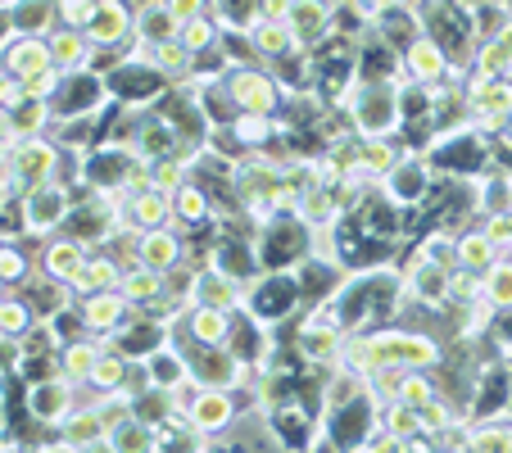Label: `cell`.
I'll use <instances>...</instances> for the list:
<instances>
[{
  "label": "cell",
  "instance_id": "6da1fadb",
  "mask_svg": "<svg viewBox=\"0 0 512 453\" xmlns=\"http://www.w3.org/2000/svg\"><path fill=\"white\" fill-rule=\"evenodd\" d=\"M445 358V345L431 336V331L417 327H368L345 336V354H340V367L358 372L368 381L381 367H404V372H431Z\"/></svg>",
  "mask_w": 512,
  "mask_h": 453
},
{
  "label": "cell",
  "instance_id": "7a4b0ae2",
  "mask_svg": "<svg viewBox=\"0 0 512 453\" xmlns=\"http://www.w3.org/2000/svg\"><path fill=\"white\" fill-rule=\"evenodd\" d=\"M349 132L372 141V136H395L404 127L399 118V82H354L345 96Z\"/></svg>",
  "mask_w": 512,
  "mask_h": 453
},
{
  "label": "cell",
  "instance_id": "3957f363",
  "mask_svg": "<svg viewBox=\"0 0 512 453\" xmlns=\"http://www.w3.org/2000/svg\"><path fill=\"white\" fill-rule=\"evenodd\" d=\"M78 204V182H46V186H32L23 195V236L32 241H50V236L64 232L68 213Z\"/></svg>",
  "mask_w": 512,
  "mask_h": 453
},
{
  "label": "cell",
  "instance_id": "277c9868",
  "mask_svg": "<svg viewBox=\"0 0 512 453\" xmlns=\"http://www.w3.org/2000/svg\"><path fill=\"white\" fill-rule=\"evenodd\" d=\"M304 309V295H300V281H295V268L290 272H259L245 290V313L263 327H277V322L295 318Z\"/></svg>",
  "mask_w": 512,
  "mask_h": 453
},
{
  "label": "cell",
  "instance_id": "5b68a950",
  "mask_svg": "<svg viewBox=\"0 0 512 453\" xmlns=\"http://www.w3.org/2000/svg\"><path fill=\"white\" fill-rule=\"evenodd\" d=\"M223 91H227V100L236 105V114H268V118H277L281 114V100H286V91L277 87V78H272L268 64H236V68H227Z\"/></svg>",
  "mask_w": 512,
  "mask_h": 453
},
{
  "label": "cell",
  "instance_id": "8992f818",
  "mask_svg": "<svg viewBox=\"0 0 512 453\" xmlns=\"http://www.w3.org/2000/svg\"><path fill=\"white\" fill-rule=\"evenodd\" d=\"M64 150H59L50 136H28V141H14L5 150V168L14 173V182L23 186V195L32 186H46V182H59L64 177Z\"/></svg>",
  "mask_w": 512,
  "mask_h": 453
},
{
  "label": "cell",
  "instance_id": "52a82bcc",
  "mask_svg": "<svg viewBox=\"0 0 512 453\" xmlns=\"http://www.w3.org/2000/svg\"><path fill=\"white\" fill-rule=\"evenodd\" d=\"M399 78L413 87L440 91V87H463V73L454 68V59L445 55V46H435L431 37H417L413 46L399 55Z\"/></svg>",
  "mask_w": 512,
  "mask_h": 453
},
{
  "label": "cell",
  "instance_id": "ba28073f",
  "mask_svg": "<svg viewBox=\"0 0 512 453\" xmlns=\"http://www.w3.org/2000/svg\"><path fill=\"white\" fill-rule=\"evenodd\" d=\"M463 105H467V127H476L481 136H499L503 123L512 118V82H463Z\"/></svg>",
  "mask_w": 512,
  "mask_h": 453
},
{
  "label": "cell",
  "instance_id": "9c48e42d",
  "mask_svg": "<svg viewBox=\"0 0 512 453\" xmlns=\"http://www.w3.org/2000/svg\"><path fill=\"white\" fill-rule=\"evenodd\" d=\"M377 186L399 204V209H422V200L435 191V168L422 150H404V159H399Z\"/></svg>",
  "mask_w": 512,
  "mask_h": 453
},
{
  "label": "cell",
  "instance_id": "30bf717a",
  "mask_svg": "<svg viewBox=\"0 0 512 453\" xmlns=\"http://www.w3.org/2000/svg\"><path fill=\"white\" fill-rule=\"evenodd\" d=\"M82 404V390L73 386V381H64V376H46V381H37V386H28V422L41 426V431H55L59 422H64L73 408Z\"/></svg>",
  "mask_w": 512,
  "mask_h": 453
},
{
  "label": "cell",
  "instance_id": "8fae6325",
  "mask_svg": "<svg viewBox=\"0 0 512 453\" xmlns=\"http://www.w3.org/2000/svg\"><path fill=\"white\" fill-rule=\"evenodd\" d=\"M286 28L295 37V50H309V55L322 50L336 37V0H295Z\"/></svg>",
  "mask_w": 512,
  "mask_h": 453
},
{
  "label": "cell",
  "instance_id": "7c38bea8",
  "mask_svg": "<svg viewBox=\"0 0 512 453\" xmlns=\"http://www.w3.org/2000/svg\"><path fill=\"white\" fill-rule=\"evenodd\" d=\"M136 37V5L132 0H100L96 19L87 28V41L96 46V55H109V50H127Z\"/></svg>",
  "mask_w": 512,
  "mask_h": 453
},
{
  "label": "cell",
  "instance_id": "4fadbf2b",
  "mask_svg": "<svg viewBox=\"0 0 512 453\" xmlns=\"http://www.w3.org/2000/svg\"><path fill=\"white\" fill-rule=\"evenodd\" d=\"M186 422L213 440V435H227L241 422V404H236V390H195L191 404H186Z\"/></svg>",
  "mask_w": 512,
  "mask_h": 453
},
{
  "label": "cell",
  "instance_id": "5bb4252c",
  "mask_svg": "<svg viewBox=\"0 0 512 453\" xmlns=\"http://www.w3.org/2000/svg\"><path fill=\"white\" fill-rule=\"evenodd\" d=\"M73 309H78L82 331H87V336H100V340H109L114 331H123L127 322L136 318V309L123 299V290H100V295L78 299Z\"/></svg>",
  "mask_w": 512,
  "mask_h": 453
},
{
  "label": "cell",
  "instance_id": "9a60e30c",
  "mask_svg": "<svg viewBox=\"0 0 512 453\" xmlns=\"http://www.w3.org/2000/svg\"><path fill=\"white\" fill-rule=\"evenodd\" d=\"M118 218H123V236H141V232H155V227H173V195L155 191V186L132 191V195H123Z\"/></svg>",
  "mask_w": 512,
  "mask_h": 453
},
{
  "label": "cell",
  "instance_id": "2e32d148",
  "mask_svg": "<svg viewBox=\"0 0 512 453\" xmlns=\"http://www.w3.org/2000/svg\"><path fill=\"white\" fill-rule=\"evenodd\" d=\"M236 331V313L227 309H209V304H191L182 318L173 322V340H195V345H232Z\"/></svg>",
  "mask_w": 512,
  "mask_h": 453
},
{
  "label": "cell",
  "instance_id": "e0dca14e",
  "mask_svg": "<svg viewBox=\"0 0 512 453\" xmlns=\"http://www.w3.org/2000/svg\"><path fill=\"white\" fill-rule=\"evenodd\" d=\"M245 281L227 277L223 268H200L195 272V290H191V304H209V309H227V313H241L245 309Z\"/></svg>",
  "mask_w": 512,
  "mask_h": 453
},
{
  "label": "cell",
  "instance_id": "ac0fdd59",
  "mask_svg": "<svg viewBox=\"0 0 512 453\" xmlns=\"http://www.w3.org/2000/svg\"><path fill=\"white\" fill-rule=\"evenodd\" d=\"M186 259V236L177 227H155V232L136 236V263L155 272H173Z\"/></svg>",
  "mask_w": 512,
  "mask_h": 453
},
{
  "label": "cell",
  "instance_id": "d6986e66",
  "mask_svg": "<svg viewBox=\"0 0 512 453\" xmlns=\"http://www.w3.org/2000/svg\"><path fill=\"white\" fill-rule=\"evenodd\" d=\"M508 73H512V19L476 46L463 82H494V78H508Z\"/></svg>",
  "mask_w": 512,
  "mask_h": 453
},
{
  "label": "cell",
  "instance_id": "ffe728a7",
  "mask_svg": "<svg viewBox=\"0 0 512 453\" xmlns=\"http://www.w3.org/2000/svg\"><path fill=\"white\" fill-rule=\"evenodd\" d=\"M19 295L28 299V309L37 313V322H55L59 313H68L73 304H78V299H73V290H68L64 281L46 277V272H32V277L19 286Z\"/></svg>",
  "mask_w": 512,
  "mask_h": 453
},
{
  "label": "cell",
  "instance_id": "44dd1931",
  "mask_svg": "<svg viewBox=\"0 0 512 453\" xmlns=\"http://www.w3.org/2000/svg\"><path fill=\"white\" fill-rule=\"evenodd\" d=\"M87 245L82 241H73V236H50V241H41V254H37V272H46V277H55V281H73L82 272V263H87Z\"/></svg>",
  "mask_w": 512,
  "mask_h": 453
},
{
  "label": "cell",
  "instance_id": "7402d4cb",
  "mask_svg": "<svg viewBox=\"0 0 512 453\" xmlns=\"http://www.w3.org/2000/svg\"><path fill=\"white\" fill-rule=\"evenodd\" d=\"M100 354H105V340L100 336H73V340H64V349H59V376L64 381H73L78 390H87V381H91V372H96V363H100Z\"/></svg>",
  "mask_w": 512,
  "mask_h": 453
},
{
  "label": "cell",
  "instance_id": "603a6c76",
  "mask_svg": "<svg viewBox=\"0 0 512 453\" xmlns=\"http://www.w3.org/2000/svg\"><path fill=\"white\" fill-rule=\"evenodd\" d=\"M118 281H123V263L114 259V250H91L82 272L68 281V290H73V299H87L100 290H118Z\"/></svg>",
  "mask_w": 512,
  "mask_h": 453
},
{
  "label": "cell",
  "instance_id": "cb8c5ba5",
  "mask_svg": "<svg viewBox=\"0 0 512 453\" xmlns=\"http://www.w3.org/2000/svg\"><path fill=\"white\" fill-rule=\"evenodd\" d=\"M50 46V64L59 68V73H87L91 64H96V46L87 41V32L78 28H55L46 37Z\"/></svg>",
  "mask_w": 512,
  "mask_h": 453
},
{
  "label": "cell",
  "instance_id": "d4e9b609",
  "mask_svg": "<svg viewBox=\"0 0 512 453\" xmlns=\"http://www.w3.org/2000/svg\"><path fill=\"white\" fill-rule=\"evenodd\" d=\"M209 218H213V195L204 191V186L195 182V177L182 186V191H173V227H177L182 236L200 232V227H204Z\"/></svg>",
  "mask_w": 512,
  "mask_h": 453
},
{
  "label": "cell",
  "instance_id": "484cf974",
  "mask_svg": "<svg viewBox=\"0 0 512 453\" xmlns=\"http://www.w3.org/2000/svg\"><path fill=\"white\" fill-rule=\"evenodd\" d=\"M136 367H141V363H132V358H123L114 345H105V354H100V363H96V372H91L87 390H91V395H114V390H136Z\"/></svg>",
  "mask_w": 512,
  "mask_h": 453
},
{
  "label": "cell",
  "instance_id": "4316f807",
  "mask_svg": "<svg viewBox=\"0 0 512 453\" xmlns=\"http://www.w3.org/2000/svg\"><path fill=\"white\" fill-rule=\"evenodd\" d=\"M0 68L5 73H14V78H32V73H46V68H55L50 64V46H46V37H14L10 46H5V55H0Z\"/></svg>",
  "mask_w": 512,
  "mask_h": 453
},
{
  "label": "cell",
  "instance_id": "83f0119b",
  "mask_svg": "<svg viewBox=\"0 0 512 453\" xmlns=\"http://www.w3.org/2000/svg\"><path fill=\"white\" fill-rule=\"evenodd\" d=\"M245 41H250V50H254V59H259V64H277V59L295 55V37H290L286 23L254 19L250 28H245Z\"/></svg>",
  "mask_w": 512,
  "mask_h": 453
},
{
  "label": "cell",
  "instance_id": "f1b7e54d",
  "mask_svg": "<svg viewBox=\"0 0 512 453\" xmlns=\"http://www.w3.org/2000/svg\"><path fill=\"white\" fill-rule=\"evenodd\" d=\"M50 435H55V440L64 444V449H78V453H82L87 444H96L100 435H105V426H100V413H96V408H91L87 399H82V404L73 408V413H68Z\"/></svg>",
  "mask_w": 512,
  "mask_h": 453
},
{
  "label": "cell",
  "instance_id": "f546056e",
  "mask_svg": "<svg viewBox=\"0 0 512 453\" xmlns=\"http://www.w3.org/2000/svg\"><path fill=\"white\" fill-rule=\"evenodd\" d=\"M454 259H458V268H467V272L481 277V272L499 259V250H494V241L485 236L481 222H472V227H463V232L454 236Z\"/></svg>",
  "mask_w": 512,
  "mask_h": 453
},
{
  "label": "cell",
  "instance_id": "4dcf8cb0",
  "mask_svg": "<svg viewBox=\"0 0 512 453\" xmlns=\"http://www.w3.org/2000/svg\"><path fill=\"white\" fill-rule=\"evenodd\" d=\"M399 159H404V150H399V145L390 141V136H372V141H363V136H358L354 168H358L363 177H368V182H381V177H386L390 168L399 164Z\"/></svg>",
  "mask_w": 512,
  "mask_h": 453
},
{
  "label": "cell",
  "instance_id": "1f68e13d",
  "mask_svg": "<svg viewBox=\"0 0 512 453\" xmlns=\"http://www.w3.org/2000/svg\"><path fill=\"white\" fill-rule=\"evenodd\" d=\"M10 23H14V37H50L59 28L55 0H14Z\"/></svg>",
  "mask_w": 512,
  "mask_h": 453
},
{
  "label": "cell",
  "instance_id": "d6a6232c",
  "mask_svg": "<svg viewBox=\"0 0 512 453\" xmlns=\"http://www.w3.org/2000/svg\"><path fill=\"white\" fill-rule=\"evenodd\" d=\"M481 299L494 313H512V254H499L481 272Z\"/></svg>",
  "mask_w": 512,
  "mask_h": 453
},
{
  "label": "cell",
  "instance_id": "836d02e7",
  "mask_svg": "<svg viewBox=\"0 0 512 453\" xmlns=\"http://www.w3.org/2000/svg\"><path fill=\"white\" fill-rule=\"evenodd\" d=\"M10 123H14V141L46 136L50 123H55V109H50V100H23L19 109H10Z\"/></svg>",
  "mask_w": 512,
  "mask_h": 453
},
{
  "label": "cell",
  "instance_id": "e575fe53",
  "mask_svg": "<svg viewBox=\"0 0 512 453\" xmlns=\"http://www.w3.org/2000/svg\"><path fill=\"white\" fill-rule=\"evenodd\" d=\"M467 453H512V417H490V422H476Z\"/></svg>",
  "mask_w": 512,
  "mask_h": 453
},
{
  "label": "cell",
  "instance_id": "d590c367",
  "mask_svg": "<svg viewBox=\"0 0 512 453\" xmlns=\"http://www.w3.org/2000/svg\"><path fill=\"white\" fill-rule=\"evenodd\" d=\"M177 41H182V46L200 59V55H209V50H218V41H223V23L213 19V14L191 19V23H182V28H177Z\"/></svg>",
  "mask_w": 512,
  "mask_h": 453
},
{
  "label": "cell",
  "instance_id": "8d00e7d4",
  "mask_svg": "<svg viewBox=\"0 0 512 453\" xmlns=\"http://www.w3.org/2000/svg\"><path fill=\"white\" fill-rule=\"evenodd\" d=\"M440 395V386H435V372H404L399 376V390H395V399L390 404H404V408H417L422 413L431 399Z\"/></svg>",
  "mask_w": 512,
  "mask_h": 453
},
{
  "label": "cell",
  "instance_id": "74e56055",
  "mask_svg": "<svg viewBox=\"0 0 512 453\" xmlns=\"http://www.w3.org/2000/svg\"><path fill=\"white\" fill-rule=\"evenodd\" d=\"M32 322H37V313L28 309V299H23L19 290H10V295L0 299V336L23 340V336H28Z\"/></svg>",
  "mask_w": 512,
  "mask_h": 453
},
{
  "label": "cell",
  "instance_id": "f35d334b",
  "mask_svg": "<svg viewBox=\"0 0 512 453\" xmlns=\"http://www.w3.org/2000/svg\"><path fill=\"white\" fill-rule=\"evenodd\" d=\"M32 272H37V263L28 259L23 241H5V245H0V281H5V286L19 290L23 281L32 277Z\"/></svg>",
  "mask_w": 512,
  "mask_h": 453
},
{
  "label": "cell",
  "instance_id": "ab89813d",
  "mask_svg": "<svg viewBox=\"0 0 512 453\" xmlns=\"http://www.w3.org/2000/svg\"><path fill=\"white\" fill-rule=\"evenodd\" d=\"M377 426L386 435H395V440H413V435H422V417H417V408H404V404H381Z\"/></svg>",
  "mask_w": 512,
  "mask_h": 453
},
{
  "label": "cell",
  "instance_id": "60d3db41",
  "mask_svg": "<svg viewBox=\"0 0 512 453\" xmlns=\"http://www.w3.org/2000/svg\"><path fill=\"white\" fill-rule=\"evenodd\" d=\"M191 173H195L191 159H155V164H150V186L173 195V191H182V186L191 182Z\"/></svg>",
  "mask_w": 512,
  "mask_h": 453
},
{
  "label": "cell",
  "instance_id": "b9f144b4",
  "mask_svg": "<svg viewBox=\"0 0 512 453\" xmlns=\"http://www.w3.org/2000/svg\"><path fill=\"white\" fill-rule=\"evenodd\" d=\"M96 10H100V0H55V19H59V28H78V32H87V28H91V19H96Z\"/></svg>",
  "mask_w": 512,
  "mask_h": 453
},
{
  "label": "cell",
  "instance_id": "7bdbcfd3",
  "mask_svg": "<svg viewBox=\"0 0 512 453\" xmlns=\"http://www.w3.org/2000/svg\"><path fill=\"white\" fill-rule=\"evenodd\" d=\"M481 227H485V236L494 241V250H499V254H512V209H508V213H485Z\"/></svg>",
  "mask_w": 512,
  "mask_h": 453
},
{
  "label": "cell",
  "instance_id": "ee69618b",
  "mask_svg": "<svg viewBox=\"0 0 512 453\" xmlns=\"http://www.w3.org/2000/svg\"><path fill=\"white\" fill-rule=\"evenodd\" d=\"M59 82H64V73H59V68H46V73H32V78H23V96H28V100H55Z\"/></svg>",
  "mask_w": 512,
  "mask_h": 453
},
{
  "label": "cell",
  "instance_id": "f6af8a7d",
  "mask_svg": "<svg viewBox=\"0 0 512 453\" xmlns=\"http://www.w3.org/2000/svg\"><path fill=\"white\" fill-rule=\"evenodd\" d=\"M164 10L177 19V28L182 23H191V19H204L209 14V0H164Z\"/></svg>",
  "mask_w": 512,
  "mask_h": 453
},
{
  "label": "cell",
  "instance_id": "bcb514c9",
  "mask_svg": "<svg viewBox=\"0 0 512 453\" xmlns=\"http://www.w3.org/2000/svg\"><path fill=\"white\" fill-rule=\"evenodd\" d=\"M349 453H399V440H395V435H386V431H381V426H377V431H372L368 440H363V444H354V449H349Z\"/></svg>",
  "mask_w": 512,
  "mask_h": 453
},
{
  "label": "cell",
  "instance_id": "7dc6e473",
  "mask_svg": "<svg viewBox=\"0 0 512 453\" xmlns=\"http://www.w3.org/2000/svg\"><path fill=\"white\" fill-rule=\"evenodd\" d=\"M290 10H295V0H259V19L268 23H286Z\"/></svg>",
  "mask_w": 512,
  "mask_h": 453
},
{
  "label": "cell",
  "instance_id": "c3c4849f",
  "mask_svg": "<svg viewBox=\"0 0 512 453\" xmlns=\"http://www.w3.org/2000/svg\"><path fill=\"white\" fill-rule=\"evenodd\" d=\"M14 41V23H10V10H0V55H5V46Z\"/></svg>",
  "mask_w": 512,
  "mask_h": 453
},
{
  "label": "cell",
  "instance_id": "681fc988",
  "mask_svg": "<svg viewBox=\"0 0 512 453\" xmlns=\"http://www.w3.org/2000/svg\"><path fill=\"white\" fill-rule=\"evenodd\" d=\"M82 453H118V444L109 440V435H100V440H96V444H87Z\"/></svg>",
  "mask_w": 512,
  "mask_h": 453
},
{
  "label": "cell",
  "instance_id": "f907efd6",
  "mask_svg": "<svg viewBox=\"0 0 512 453\" xmlns=\"http://www.w3.org/2000/svg\"><path fill=\"white\" fill-rule=\"evenodd\" d=\"M390 10H417V5H422V0H386Z\"/></svg>",
  "mask_w": 512,
  "mask_h": 453
},
{
  "label": "cell",
  "instance_id": "816d5d0a",
  "mask_svg": "<svg viewBox=\"0 0 512 453\" xmlns=\"http://www.w3.org/2000/svg\"><path fill=\"white\" fill-rule=\"evenodd\" d=\"M494 141H499V145H512V118H508V123H503V132L494 136Z\"/></svg>",
  "mask_w": 512,
  "mask_h": 453
},
{
  "label": "cell",
  "instance_id": "f5cc1de1",
  "mask_svg": "<svg viewBox=\"0 0 512 453\" xmlns=\"http://www.w3.org/2000/svg\"><path fill=\"white\" fill-rule=\"evenodd\" d=\"M14 453H50V449H46V444H41V449H32V444H19Z\"/></svg>",
  "mask_w": 512,
  "mask_h": 453
},
{
  "label": "cell",
  "instance_id": "db71d44e",
  "mask_svg": "<svg viewBox=\"0 0 512 453\" xmlns=\"http://www.w3.org/2000/svg\"><path fill=\"white\" fill-rule=\"evenodd\" d=\"M5 150H10V145H0V164H5Z\"/></svg>",
  "mask_w": 512,
  "mask_h": 453
},
{
  "label": "cell",
  "instance_id": "11a10c76",
  "mask_svg": "<svg viewBox=\"0 0 512 453\" xmlns=\"http://www.w3.org/2000/svg\"><path fill=\"white\" fill-rule=\"evenodd\" d=\"M0 245H5V236H0Z\"/></svg>",
  "mask_w": 512,
  "mask_h": 453
},
{
  "label": "cell",
  "instance_id": "9f6ffc18",
  "mask_svg": "<svg viewBox=\"0 0 512 453\" xmlns=\"http://www.w3.org/2000/svg\"><path fill=\"white\" fill-rule=\"evenodd\" d=\"M508 82H512V73H508Z\"/></svg>",
  "mask_w": 512,
  "mask_h": 453
}]
</instances>
